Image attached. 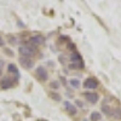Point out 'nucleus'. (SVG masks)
<instances>
[{"instance_id": "3", "label": "nucleus", "mask_w": 121, "mask_h": 121, "mask_svg": "<svg viewBox=\"0 0 121 121\" xmlns=\"http://www.w3.org/2000/svg\"><path fill=\"white\" fill-rule=\"evenodd\" d=\"M35 75H36V78L40 80V81H46V80L48 79V73H47V70L43 65H40V67L36 68Z\"/></svg>"}, {"instance_id": "18", "label": "nucleus", "mask_w": 121, "mask_h": 121, "mask_svg": "<svg viewBox=\"0 0 121 121\" xmlns=\"http://www.w3.org/2000/svg\"><path fill=\"white\" fill-rule=\"evenodd\" d=\"M50 87L52 90H57V88H59V82L58 81H51L50 82Z\"/></svg>"}, {"instance_id": "9", "label": "nucleus", "mask_w": 121, "mask_h": 121, "mask_svg": "<svg viewBox=\"0 0 121 121\" xmlns=\"http://www.w3.org/2000/svg\"><path fill=\"white\" fill-rule=\"evenodd\" d=\"M7 69H9V72L15 76V81H17V80L19 79V72H18L17 65H16V64H13V63H10V64H9V67H7Z\"/></svg>"}, {"instance_id": "13", "label": "nucleus", "mask_w": 121, "mask_h": 121, "mask_svg": "<svg viewBox=\"0 0 121 121\" xmlns=\"http://www.w3.org/2000/svg\"><path fill=\"white\" fill-rule=\"evenodd\" d=\"M90 120L91 121H100L102 120V114L98 112H92L90 115Z\"/></svg>"}, {"instance_id": "19", "label": "nucleus", "mask_w": 121, "mask_h": 121, "mask_svg": "<svg viewBox=\"0 0 121 121\" xmlns=\"http://www.w3.org/2000/svg\"><path fill=\"white\" fill-rule=\"evenodd\" d=\"M67 47H68V50H70L72 52H74V51H75V45H74L73 43H68Z\"/></svg>"}, {"instance_id": "7", "label": "nucleus", "mask_w": 121, "mask_h": 121, "mask_svg": "<svg viewBox=\"0 0 121 121\" xmlns=\"http://www.w3.org/2000/svg\"><path fill=\"white\" fill-rule=\"evenodd\" d=\"M82 95H84V97L86 98L87 102L92 103V104H96V103L98 102V99H99V96H98V93H96V92H84Z\"/></svg>"}, {"instance_id": "11", "label": "nucleus", "mask_w": 121, "mask_h": 121, "mask_svg": "<svg viewBox=\"0 0 121 121\" xmlns=\"http://www.w3.org/2000/svg\"><path fill=\"white\" fill-rule=\"evenodd\" d=\"M48 97L53 99L55 102H60L62 100V97H60V95L58 92H55V91H51V92H48Z\"/></svg>"}, {"instance_id": "12", "label": "nucleus", "mask_w": 121, "mask_h": 121, "mask_svg": "<svg viewBox=\"0 0 121 121\" xmlns=\"http://www.w3.org/2000/svg\"><path fill=\"white\" fill-rule=\"evenodd\" d=\"M112 116L116 120H121V108H114L112 109Z\"/></svg>"}, {"instance_id": "24", "label": "nucleus", "mask_w": 121, "mask_h": 121, "mask_svg": "<svg viewBox=\"0 0 121 121\" xmlns=\"http://www.w3.org/2000/svg\"><path fill=\"white\" fill-rule=\"evenodd\" d=\"M3 75V70H0V76H1Z\"/></svg>"}, {"instance_id": "10", "label": "nucleus", "mask_w": 121, "mask_h": 121, "mask_svg": "<svg viewBox=\"0 0 121 121\" xmlns=\"http://www.w3.org/2000/svg\"><path fill=\"white\" fill-rule=\"evenodd\" d=\"M69 59L72 60V63L82 62V57H81V55H80L79 52H76V51H74V52H72V53H70V56H69Z\"/></svg>"}, {"instance_id": "4", "label": "nucleus", "mask_w": 121, "mask_h": 121, "mask_svg": "<svg viewBox=\"0 0 121 121\" xmlns=\"http://www.w3.org/2000/svg\"><path fill=\"white\" fill-rule=\"evenodd\" d=\"M45 43V38L43 35H33L29 38V45H32L34 47L39 46V45H43Z\"/></svg>"}, {"instance_id": "16", "label": "nucleus", "mask_w": 121, "mask_h": 121, "mask_svg": "<svg viewBox=\"0 0 121 121\" xmlns=\"http://www.w3.org/2000/svg\"><path fill=\"white\" fill-rule=\"evenodd\" d=\"M69 84L72 85V87H74V88H79L80 87V80L79 79H70L69 80Z\"/></svg>"}, {"instance_id": "15", "label": "nucleus", "mask_w": 121, "mask_h": 121, "mask_svg": "<svg viewBox=\"0 0 121 121\" xmlns=\"http://www.w3.org/2000/svg\"><path fill=\"white\" fill-rule=\"evenodd\" d=\"M85 64L84 62H78V63H70L69 64V69H84Z\"/></svg>"}, {"instance_id": "17", "label": "nucleus", "mask_w": 121, "mask_h": 121, "mask_svg": "<svg viewBox=\"0 0 121 121\" xmlns=\"http://www.w3.org/2000/svg\"><path fill=\"white\" fill-rule=\"evenodd\" d=\"M7 41H9V44H11V45H17L18 44V39L15 35H9L7 36Z\"/></svg>"}, {"instance_id": "14", "label": "nucleus", "mask_w": 121, "mask_h": 121, "mask_svg": "<svg viewBox=\"0 0 121 121\" xmlns=\"http://www.w3.org/2000/svg\"><path fill=\"white\" fill-rule=\"evenodd\" d=\"M100 110L103 112V114H105V115H112V107L110 105H108V104H103L102 105V108H100Z\"/></svg>"}, {"instance_id": "23", "label": "nucleus", "mask_w": 121, "mask_h": 121, "mask_svg": "<svg viewBox=\"0 0 121 121\" xmlns=\"http://www.w3.org/2000/svg\"><path fill=\"white\" fill-rule=\"evenodd\" d=\"M4 64H5V62L3 59H0V70H3V67H4Z\"/></svg>"}, {"instance_id": "20", "label": "nucleus", "mask_w": 121, "mask_h": 121, "mask_svg": "<svg viewBox=\"0 0 121 121\" xmlns=\"http://www.w3.org/2000/svg\"><path fill=\"white\" fill-rule=\"evenodd\" d=\"M75 105H76V107H79V108H84V103H82V100L76 99V100H75Z\"/></svg>"}, {"instance_id": "6", "label": "nucleus", "mask_w": 121, "mask_h": 121, "mask_svg": "<svg viewBox=\"0 0 121 121\" xmlns=\"http://www.w3.org/2000/svg\"><path fill=\"white\" fill-rule=\"evenodd\" d=\"M12 86H13V80L11 78H9V76L1 78V80H0V87H1L3 90H9Z\"/></svg>"}, {"instance_id": "21", "label": "nucleus", "mask_w": 121, "mask_h": 121, "mask_svg": "<svg viewBox=\"0 0 121 121\" xmlns=\"http://www.w3.org/2000/svg\"><path fill=\"white\" fill-rule=\"evenodd\" d=\"M4 52L7 55V56H13V52H12V50H10V48H4Z\"/></svg>"}, {"instance_id": "25", "label": "nucleus", "mask_w": 121, "mask_h": 121, "mask_svg": "<svg viewBox=\"0 0 121 121\" xmlns=\"http://www.w3.org/2000/svg\"><path fill=\"white\" fill-rule=\"evenodd\" d=\"M38 121H44V120H38Z\"/></svg>"}, {"instance_id": "22", "label": "nucleus", "mask_w": 121, "mask_h": 121, "mask_svg": "<svg viewBox=\"0 0 121 121\" xmlns=\"http://www.w3.org/2000/svg\"><path fill=\"white\" fill-rule=\"evenodd\" d=\"M4 45H5V41H4V39H3L1 34H0V47H3Z\"/></svg>"}, {"instance_id": "2", "label": "nucleus", "mask_w": 121, "mask_h": 121, "mask_svg": "<svg viewBox=\"0 0 121 121\" xmlns=\"http://www.w3.org/2000/svg\"><path fill=\"white\" fill-rule=\"evenodd\" d=\"M82 85H84V87L87 88V90H96V88L98 87L99 82H98V80H97L96 78H87L85 81H84Z\"/></svg>"}, {"instance_id": "1", "label": "nucleus", "mask_w": 121, "mask_h": 121, "mask_svg": "<svg viewBox=\"0 0 121 121\" xmlns=\"http://www.w3.org/2000/svg\"><path fill=\"white\" fill-rule=\"evenodd\" d=\"M19 57H27V58H32L36 53V47L32 45H22L18 48Z\"/></svg>"}, {"instance_id": "5", "label": "nucleus", "mask_w": 121, "mask_h": 121, "mask_svg": "<svg viewBox=\"0 0 121 121\" xmlns=\"http://www.w3.org/2000/svg\"><path fill=\"white\" fill-rule=\"evenodd\" d=\"M63 105H64V108H65V110H67V113H68L70 116H75V115L78 114V109H76V107H75L72 102L65 100V102L63 103Z\"/></svg>"}, {"instance_id": "8", "label": "nucleus", "mask_w": 121, "mask_h": 121, "mask_svg": "<svg viewBox=\"0 0 121 121\" xmlns=\"http://www.w3.org/2000/svg\"><path fill=\"white\" fill-rule=\"evenodd\" d=\"M19 63L24 69H32L34 67V60L32 58H27V57H19Z\"/></svg>"}]
</instances>
